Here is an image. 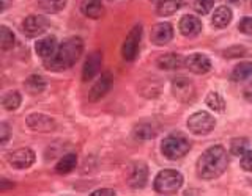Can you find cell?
Wrapping results in <instances>:
<instances>
[{
    "label": "cell",
    "mask_w": 252,
    "mask_h": 196,
    "mask_svg": "<svg viewBox=\"0 0 252 196\" xmlns=\"http://www.w3.org/2000/svg\"><path fill=\"white\" fill-rule=\"evenodd\" d=\"M228 157L222 146H211L197 160V174L205 180L219 177L227 170Z\"/></svg>",
    "instance_id": "cell-1"
},
{
    "label": "cell",
    "mask_w": 252,
    "mask_h": 196,
    "mask_svg": "<svg viewBox=\"0 0 252 196\" xmlns=\"http://www.w3.org/2000/svg\"><path fill=\"white\" fill-rule=\"evenodd\" d=\"M84 50V43L81 38H69L59 46L57 53L52 58L44 60V68L49 71H65L76 65Z\"/></svg>",
    "instance_id": "cell-2"
},
{
    "label": "cell",
    "mask_w": 252,
    "mask_h": 196,
    "mask_svg": "<svg viewBox=\"0 0 252 196\" xmlns=\"http://www.w3.org/2000/svg\"><path fill=\"white\" fill-rule=\"evenodd\" d=\"M189 149H191V141L181 133H172L167 138H164L161 145V151L169 160L181 159L189 152Z\"/></svg>",
    "instance_id": "cell-3"
},
{
    "label": "cell",
    "mask_w": 252,
    "mask_h": 196,
    "mask_svg": "<svg viewBox=\"0 0 252 196\" xmlns=\"http://www.w3.org/2000/svg\"><path fill=\"white\" fill-rule=\"evenodd\" d=\"M183 185V176L175 170H162L155 179V190L159 195H173Z\"/></svg>",
    "instance_id": "cell-4"
},
{
    "label": "cell",
    "mask_w": 252,
    "mask_h": 196,
    "mask_svg": "<svg viewBox=\"0 0 252 196\" xmlns=\"http://www.w3.org/2000/svg\"><path fill=\"white\" fill-rule=\"evenodd\" d=\"M216 125L215 116H211L207 112H197L188 120V129L191 130L194 135H207Z\"/></svg>",
    "instance_id": "cell-5"
},
{
    "label": "cell",
    "mask_w": 252,
    "mask_h": 196,
    "mask_svg": "<svg viewBox=\"0 0 252 196\" xmlns=\"http://www.w3.org/2000/svg\"><path fill=\"white\" fill-rule=\"evenodd\" d=\"M140 39H142V25H134L128 33V36H126L123 47H122V55L125 60L132 61L137 57V52L140 47Z\"/></svg>",
    "instance_id": "cell-6"
},
{
    "label": "cell",
    "mask_w": 252,
    "mask_h": 196,
    "mask_svg": "<svg viewBox=\"0 0 252 196\" xmlns=\"http://www.w3.org/2000/svg\"><path fill=\"white\" fill-rule=\"evenodd\" d=\"M172 93L181 102H191L195 98V86L186 77H178L172 82Z\"/></svg>",
    "instance_id": "cell-7"
},
{
    "label": "cell",
    "mask_w": 252,
    "mask_h": 196,
    "mask_svg": "<svg viewBox=\"0 0 252 196\" xmlns=\"http://www.w3.org/2000/svg\"><path fill=\"white\" fill-rule=\"evenodd\" d=\"M49 27V22L43 16H29L26 21L22 22V31L29 38H35L43 35L44 31Z\"/></svg>",
    "instance_id": "cell-8"
},
{
    "label": "cell",
    "mask_w": 252,
    "mask_h": 196,
    "mask_svg": "<svg viewBox=\"0 0 252 196\" xmlns=\"http://www.w3.org/2000/svg\"><path fill=\"white\" fill-rule=\"evenodd\" d=\"M8 162H10L11 167L18 168V170L29 168L35 162V152L29 147L16 149V151L8 154Z\"/></svg>",
    "instance_id": "cell-9"
},
{
    "label": "cell",
    "mask_w": 252,
    "mask_h": 196,
    "mask_svg": "<svg viewBox=\"0 0 252 196\" xmlns=\"http://www.w3.org/2000/svg\"><path fill=\"white\" fill-rule=\"evenodd\" d=\"M27 125L35 132H51L55 129V121L51 116L43 113H32L26 120Z\"/></svg>",
    "instance_id": "cell-10"
},
{
    "label": "cell",
    "mask_w": 252,
    "mask_h": 196,
    "mask_svg": "<svg viewBox=\"0 0 252 196\" xmlns=\"http://www.w3.org/2000/svg\"><path fill=\"white\" fill-rule=\"evenodd\" d=\"M150 38H152V43L156 46H165L167 43L172 41L173 38V28L169 22H161L156 24V25L152 28V33H150Z\"/></svg>",
    "instance_id": "cell-11"
},
{
    "label": "cell",
    "mask_w": 252,
    "mask_h": 196,
    "mask_svg": "<svg viewBox=\"0 0 252 196\" xmlns=\"http://www.w3.org/2000/svg\"><path fill=\"white\" fill-rule=\"evenodd\" d=\"M186 68L194 74H207L211 69V61L203 53H192L186 58Z\"/></svg>",
    "instance_id": "cell-12"
},
{
    "label": "cell",
    "mask_w": 252,
    "mask_h": 196,
    "mask_svg": "<svg viewBox=\"0 0 252 196\" xmlns=\"http://www.w3.org/2000/svg\"><path fill=\"white\" fill-rule=\"evenodd\" d=\"M101 63H102L101 52H92L89 55V58L85 60V65H84V69H82V80L84 82L92 80V78L99 73Z\"/></svg>",
    "instance_id": "cell-13"
},
{
    "label": "cell",
    "mask_w": 252,
    "mask_h": 196,
    "mask_svg": "<svg viewBox=\"0 0 252 196\" xmlns=\"http://www.w3.org/2000/svg\"><path fill=\"white\" fill-rule=\"evenodd\" d=\"M110 86H112V75H110L109 73L102 74V75L98 78V80H96V83H94V85L92 86L90 94H89V99H90L92 102L99 100L102 96H106L107 91L110 90Z\"/></svg>",
    "instance_id": "cell-14"
},
{
    "label": "cell",
    "mask_w": 252,
    "mask_h": 196,
    "mask_svg": "<svg viewBox=\"0 0 252 196\" xmlns=\"http://www.w3.org/2000/svg\"><path fill=\"white\" fill-rule=\"evenodd\" d=\"M178 28L183 36L194 38L202 31V22L199 18H195V16H185V18H181Z\"/></svg>",
    "instance_id": "cell-15"
},
{
    "label": "cell",
    "mask_w": 252,
    "mask_h": 196,
    "mask_svg": "<svg viewBox=\"0 0 252 196\" xmlns=\"http://www.w3.org/2000/svg\"><path fill=\"white\" fill-rule=\"evenodd\" d=\"M35 50L43 60L52 58L59 50L57 39H55L54 36H47V38L39 39V41H36V44H35Z\"/></svg>",
    "instance_id": "cell-16"
},
{
    "label": "cell",
    "mask_w": 252,
    "mask_h": 196,
    "mask_svg": "<svg viewBox=\"0 0 252 196\" xmlns=\"http://www.w3.org/2000/svg\"><path fill=\"white\" fill-rule=\"evenodd\" d=\"M148 179V168L145 163H136L132 167L128 182L132 188H144Z\"/></svg>",
    "instance_id": "cell-17"
},
{
    "label": "cell",
    "mask_w": 252,
    "mask_h": 196,
    "mask_svg": "<svg viewBox=\"0 0 252 196\" xmlns=\"http://www.w3.org/2000/svg\"><path fill=\"white\" fill-rule=\"evenodd\" d=\"M81 10L90 19H99L104 14V6H102L101 0H84Z\"/></svg>",
    "instance_id": "cell-18"
},
{
    "label": "cell",
    "mask_w": 252,
    "mask_h": 196,
    "mask_svg": "<svg viewBox=\"0 0 252 196\" xmlns=\"http://www.w3.org/2000/svg\"><path fill=\"white\" fill-rule=\"evenodd\" d=\"M232 22V10L228 6H219L211 18V24L216 28H225Z\"/></svg>",
    "instance_id": "cell-19"
},
{
    "label": "cell",
    "mask_w": 252,
    "mask_h": 196,
    "mask_svg": "<svg viewBox=\"0 0 252 196\" xmlns=\"http://www.w3.org/2000/svg\"><path fill=\"white\" fill-rule=\"evenodd\" d=\"M186 63L183 57H180L177 53H167L158 58V66L161 69H178Z\"/></svg>",
    "instance_id": "cell-20"
},
{
    "label": "cell",
    "mask_w": 252,
    "mask_h": 196,
    "mask_svg": "<svg viewBox=\"0 0 252 196\" xmlns=\"http://www.w3.org/2000/svg\"><path fill=\"white\" fill-rule=\"evenodd\" d=\"M77 165V157L76 154H66L63 159L59 160V163L55 165V171L59 172V174H68L71 172Z\"/></svg>",
    "instance_id": "cell-21"
},
{
    "label": "cell",
    "mask_w": 252,
    "mask_h": 196,
    "mask_svg": "<svg viewBox=\"0 0 252 196\" xmlns=\"http://www.w3.org/2000/svg\"><path fill=\"white\" fill-rule=\"evenodd\" d=\"M24 86H26L29 94H39L46 88V80L41 75H30L26 83H24Z\"/></svg>",
    "instance_id": "cell-22"
},
{
    "label": "cell",
    "mask_w": 252,
    "mask_h": 196,
    "mask_svg": "<svg viewBox=\"0 0 252 196\" xmlns=\"http://www.w3.org/2000/svg\"><path fill=\"white\" fill-rule=\"evenodd\" d=\"M181 6V0H159L156 11L159 16H170L177 13Z\"/></svg>",
    "instance_id": "cell-23"
},
{
    "label": "cell",
    "mask_w": 252,
    "mask_h": 196,
    "mask_svg": "<svg viewBox=\"0 0 252 196\" xmlns=\"http://www.w3.org/2000/svg\"><path fill=\"white\" fill-rule=\"evenodd\" d=\"M36 5L39 10L44 13H59L66 5V0H36Z\"/></svg>",
    "instance_id": "cell-24"
},
{
    "label": "cell",
    "mask_w": 252,
    "mask_h": 196,
    "mask_svg": "<svg viewBox=\"0 0 252 196\" xmlns=\"http://www.w3.org/2000/svg\"><path fill=\"white\" fill-rule=\"evenodd\" d=\"M134 137H136L137 140H142V141L152 140L156 137V129H153V125L148 124V122L137 124L136 129H134Z\"/></svg>",
    "instance_id": "cell-25"
},
{
    "label": "cell",
    "mask_w": 252,
    "mask_h": 196,
    "mask_svg": "<svg viewBox=\"0 0 252 196\" xmlns=\"http://www.w3.org/2000/svg\"><path fill=\"white\" fill-rule=\"evenodd\" d=\"M252 75V63L246 61V63H240L238 66H235V69L232 71V80L235 82H243L249 78Z\"/></svg>",
    "instance_id": "cell-26"
},
{
    "label": "cell",
    "mask_w": 252,
    "mask_h": 196,
    "mask_svg": "<svg viewBox=\"0 0 252 196\" xmlns=\"http://www.w3.org/2000/svg\"><path fill=\"white\" fill-rule=\"evenodd\" d=\"M205 104H207L213 110V112H218V113H222L225 110V102H224L222 96H220V94L216 93V91L208 93L207 99H205Z\"/></svg>",
    "instance_id": "cell-27"
},
{
    "label": "cell",
    "mask_w": 252,
    "mask_h": 196,
    "mask_svg": "<svg viewBox=\"0 0 252 196\" xmlns=\"http://www.w3.org/2000/svg\"><path fill=\"white\" fill-rule=\"evenodd\" d=\"M2 104H3L5 110H8V112H13V110L19 108V105H21V94L18 91L6 93L3 96V99H2Z\"/></svg>",
    "instance_id": "cell-28"
},
{
    "label": "cell",
    "mask_w": 252,
    "mask_h": 196,
    "mask_svg": "<svg viewBox=\"0 0 252 196\" xmlns=\"http://www.w3.org/2000/svg\"><path fill=\"white\" fill-rule=\"evenodd\" d=\"M13 46H14L13 31L3 25L2 28H0V47H2V50H10Z\"/></svg>",
    "instance_id": "cell-29"
},
{
    "label": "cell",
    "mask_w": 252,
    "mask_h": 196,
    "mask_svg": "<svg viewBox=\"0 0 252 196\" xmlns=\"http://www.w3.org/2000/svg\"><path fill=\"white\" fill-rule=\"evenodd\" d=\"M248 145H249V141L246 138H235L232 140V145H230V152L233 155H243L244 152L248 151Z\"/></svg>",
    "instance_id": "cell-30"
},
{
    "label": "cell",
    "mask_w": 252,
    "mask_h": 196,
    "mask_svg": "<svg viewBox=\"0 0 252 196\" xmlns=\"http://www.w3.org/2000/svg\"><path fill=\"white\" fill-rule=\"evenodd\" d=\"M213 6H215V0H194V8L199 14H208Z\"/></svg>",
    "instance_id": "cell-31"
},
{
    "label": "cell",
    "mask_w": 252,
    "mask_h": 196,
    "mask_svg": "<svg viewBox=\"0 0 252 196\" xmlns=\"http://www.w3.org/2000/svg\"><path fill=\"white\" fill-rule=\"evenodd\" d=\"M240 165L244 171H252V149H248V151L241 155Z\"/></svg>",
    "instance_id": "cell-32"
},
{
    "label": "cell",
    "mask_w": 252,
    "mask_h": 196,
    "mask_svg": "<svg viewBox=\"0 0 252 196\" xmlns=\"http://www.w3.org/2000/svg\"><path fill=\"white\" fill-rule=\"evenodd\" d=\"M238 28H240L241 33H244V35H252V18L241 19Z\"/></svg>",
    "instance_id": "cell-33"
},
{
    "label": "cell",
    "mask_w": 252,
    "mask_h": 196,
    "mask_svg": "<svg viewBox=\"0 0 252 196\" xmlns=\"http://www.w3.org/2000/svg\"><path fill=\"white\" fill-rule=\"evenodd\" d=\"M0 132H2V137H0V141H2V145H6V143H8V137H10V129H8V124H6V122H2V124H0Z\"/></svg>",
    "instance_id": "cell-34"
},
{
    "label": "cell",
    "mask_w": 252,
    "mask_h": 196,
    "mask_svg": "<svg viewBox=\"0 0 252 196\" xmlns=\"http://www.w3.org/2000/svg\"><path fill=\"white\" fill-rule=\"evenodd\" d=\"M104 195H109V196H115V190H110V188H99V190L93 192L92 196H104Z\"/></svg>",
    "instance_id": "cell-35"
},
{
    "label": "cell",
    "mask_w": 252,
    "mask_h": 196,
    "mask_svg": "<svg viewBox=\"0 0 252 196\" xmlns=\"http://www.w3.org/2000/svg\"><path fill=\"white\" fill-rule=\"evenodd\" d=\"M244 98H246V100H249L252 104V85H249L246 90H244Z\"/></svg>",
    "instance_id": "cell-36"
},
{
    "label": "cell",
    "mask_w": 252,
    "mask_h": 196,
    "mask_svg": "<svg viewBox=\"0 0 252 196\" xmlns=\"http://www.w3.org/2000/svg\"><path fill=\"white\" fill-rule=\"evenodd\" d=\"M232 2H235L236 5H240V2H241V0H232Z\"/></svg>",
    "instance_id": "cell-37"
}]
</instances>
